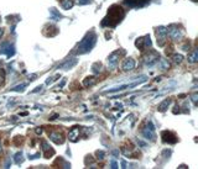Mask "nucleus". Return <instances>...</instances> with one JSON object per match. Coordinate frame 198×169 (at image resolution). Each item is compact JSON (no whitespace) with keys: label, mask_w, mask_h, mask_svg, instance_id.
Masks as SVG:
<instances>
[{"label":"nucleus","mask_w":198,"mask_h":169,"mask_svg":"<svg viewBox=\"0 0 198 169\" xmlns=\"http://www.w3.org/2000/svg\"><path fill=\"white\" fill-rule=\"evenodd\" d=\"M124 16H125V11L123 10V8L119 6V5H113L109 9V11H108L107 17L102 21V25L103 26L114 27V26H116L123 20Z\"/></svg>","instance_id":"f257e3e1"},{"label":"nucleus","mask_w":198,"mask_h":169,"mask_svg":"<svg viewBox=\"0 0 198 169\" xmlns=\"http://www.w3.org/2000/svg\"><path fill=\"white\" fill-rule=\"evenodd\" d=\"M95 42H97V35H95V32L92 31L79 42L77 52L79 54H83V53H87V52L92 51V48L95 46Z\"/></svg>","instance_id":"f03ea898"},{"label":"nucleus","mask_w":198,"mask_h":169,"mask_svg":"<svg viewBox=\"0 0 198 169\" xmlns=\"http://www.w3.org/2000/svg\"><path fill=\"white\" fill-rule=\"evenodd\" d=\"M146 77H144V78H141L140 80H138V82H135V83H130V84H124V85H120V86H114V88H112V89H108V90H105L104 93L105 94H108V93H116V91H123V90H126V89H131V88H134V86H138L140 83H143V82H146Z\"/></svg>","instance_id":"7ed1b4c3"},{"label":"nucleus","mask_w":198,"mask_h":169,"mask_svg":"<svg viewBox=\"0 0 198 169\" xmlns=\"http://www.w3.org/2000/svg\"><path fill=\"white\" fill-rule=\"evenodd\" d=\"M156 33H157V43H158V46L163 47L165 40H166V36H167V28L163 27V26H160V27H157Z\"/></svg>","instance_id":"20e7f679"},{"label":"nucleus","mask_w":198,"mask_h":169,"mask_svg":"<svg viewBox=\"0 0 198 169\" xmlns=\"http://www.w3.org/2000/svg\"><path fill=\"white\" fill-rule=\"evenodd\" d=\"M143 134H144V137L147 138V140H151L154 141L155 140V127H154V123L150 121L147 123V126L143 130Z\"/></svg>","instance_id":"39448f33"},{"label":"nucleus","mask_w":198,"mask_h":169,"mask_svg":"<svg viewBox=\"0 0 198 169\" xmlns=\"http://www.w3.org/2000/svg\"><path fill=\"white\" fill-rule=\"evenodd\" d=\"M124 3L130 8H143L150 3V0H124Z\"/></svg>","instance_id":"423d86ee"},{"label":"nucleus","mask_w":198,"mask_h":169,"mask_svg":"<svg viewBox=\"0 0 198 169\" xmlns=\"http://www.w3.org/2000/svg\"><path fill=\"white\" fill-rule=\"evenodd\" d=\"M77 63H78V59H77V58H70L68 61H66L64 63H62V64L58 67V68L64 69V71H68V69L73 68V67H74Z\"/></svg>","instance_id":"0eeeda50"},{"label":"nucleus","mask_w":198,"mask_h":169,"mask_svg":"<svg viewBox=\"0 0 198 169\" xmlns=\"http://www.w3.org/2000/svg\"><path fill=\"white\" fill-rule=\"evenodd\" d=\"M158 58H160V56H158L157 53L151 52L150 54H147V56L145 57V63H146V65L151 67V65H154V64H155L157 61H158Z\"/></svg>","instance_id":"6e6552de"},{"label":"nucleus","mask_w":198,"mask_h":169,"mask_svg":"<svg viewBox=\"0 0 198 169\" xmlns=\"http://www.w3.org/2000/svg\"><path fill=\"white\" fill-rule=\"evenodd\" d=\"M167 32H169V35L171 36V39H172V40H180V39L182 37V32H181L177 27H175V26L169 27Z\"/></svg>","instance_id":"1a4fd4ad"},{"label":"nucleus","mask_w":198,"mask_h":169,"mask_svg":"<svg viewBox=\"0 0 198 169\" xmlns=\"http://www.w3.org/2000/svg\"><path fill=\"white\" fill-rule=\"evenodd\" d=\"M172 132H170V131H163L162 133H161V136H162V140H163V142H166V143H170V145H173V143H176L177 142V138H171V136H172Z\"/></svg>","instance_id":"9d476101"},{"label":"nucleus","mask_w":198,"mask_h":169,"mask_svg":"<svg viewBox=\"0 0 198 169\" xmlns=\"http://www.w3.org/2000/svg\"><path fill=\"white\" fill-rule=\"evenodd\" d=\"M135 68V61L133 58H128L124 61L123 63V71L128 72V71H133Z\"/></svg>","instance_id":"9b49d317"},{"label":"nucleus","mask_w":198,"mask_h":169,"mask_svg":"<svg viewBox=\"0 0 198 169\" xmlns=\"http://www.w3.org/2000/svg\"><path fill=\"white\" fill-rule=\"evenodd\" d=\"M118 61H119V51H115V52H113L109 56V58H108V65L109 67H115L116 63H118Z\"/></svg>","instance_id":"f8f14e48"},{"label":"nucleus","mask_w":198,"mask_h":169,"mask_svg":"<svg viewBox=\"0 0 198 169\" xmlns=\"http://www.w3.org/2000/svg\"><path fill=\"white\" fill-rule=\"evenodd\" d=\"M50 138L51 141H53L55 143L59 145V143H63V138H62V134L61 133H57V132H52L50 134Z\"/></svg>","instance_id":"ddd939ff"},{"label":"nucleus","mask_w":198,"mask_h":169,"mask_svg":"<svg viewBox=\"0 0 198 169\" xmlns=\"http://www.w3.org/2000/svg\"><path fill=\"white\" fill-rule=\"evenodd\" d=\"M79 137V128L78 127H73L71 131H70V140L72 142H76Z\"/></svg>","instance_id":"4468645a"},{"label":"nucleus","mask_w":198,"mask_h":169,"mask_svg":"<svg viewBox=\"0 0 198 169\" xmlns=\"http://www.w3.org/2000/svg\"><path fill=\"white\" fill-rule=\"evenodd\" d=\"M50 14H51V19L55 20V21H59V20L62 19V15H61L55 8H51V9H50Z\"/></svg>","instance_id":"2eb2a0df"},{"label":"nucleus","mask_w":198,"mask_h":169,"mask_svg":"<svg viewBox=\"0 0 198 169\" xmlns=\"http://www.w3.org/2000/svg\"><path fill=\"white\" fill-rule=\"evenodd\" d=\"M170 103H171V100H170V99H166L165 101H162V103L158 105V110H160L161 112L166 111V110H167V108H169V105H170Z\"/></svg>","instance_id":"dca6fc26"},{"label":"nucleus","mask_w":198,"mask_h":169,"mask_svg":"<svg viewBox=\"0 0 198 169\" xmlns=\"http://www.w3.org/2000/svg\"><path fill=\"white\" fill-rule=\"evenodd\" d=\"M61 5H62V8H63L64 10H70V9H72V6H73V0H62Z\"/></svg>","instance_id":"f3484780"},{"label":"nucleus","mask_w":198,"mask_h":169,"mask_svg":"<svg viewBox=\"0 0 198 169\" xmlns=\"http://www.w3.org/2000/svg\"><path fill=\"white\" fill-rule=\"evenodd\" d=\"M198 61V51L194 50L191 54H188V62L189 63H196Z\"/></svg>","instance_id":"a211bd4d"},{"label":"nucleus","mask_w":198,"mask_h":169,"mask_svg":"<svg viewBox=\"0 0 198 169\" xmlns=\"http://www.w3.org/2000/svg\"><path fill=\"white\" fill-rule=\"evenodd\" d=\"M94 83H95V78H94V77H88V78L84 79L83 85H84V86H88V85H93Z\"/></svg>","instance_id":"6ab92c4d"},{"label":"nucleus","mask_w":198,"mask_h":169,"mask_svg":"<svg viewBox=\"0 0 198 169\" xmlns=\"http://www.w3.org/2000/svg\"><path fill=\"white\" fill-rule=\"evenodd\" d=\"M26 83H22V84H20V85H16L15 88H13V89H10V91H24V89L26 88Z\"/></svg>","instance_id":"aec40b11"},{"label":"nucleus","mask_w":198,"mask_h":169,"mask_svg":"<svg viewBox=\"0 0 198 169\" xmlns=\"http://www.w3.org/2000/svg\"><path fill=\"white\" fill-rule=\"evenodd\" d=\"M182 59H183V57H182L181 54H173V61H175V63H181Z\"/></svg>","instance_id":"412c9836"},{"label":"nucleus","mask_w":198,"mask_h":169,"mask_svg":"<svg viewBox=\"0 0 198 169\" xmlns=\"http://www.w3.org/2000/svg\"><path fill=\"white\" fill-rule=\"evenodd\" d=\"M21 157H22V153H21V152L15 154V162H16L17 164H20V163L22 162V158H21Z\"/></svg>","instance_id":"4be33fe9"},{"label":"nucleus","mask_w":198,"mask_h":169,"mask_svg":"<svg viewBox=\"0 0 198 169\" xmlns=\"http://www.w3.org/2000/svg\"><path fill=\"white\" fill-rule=\"evenodd\" d=\"M92 3H93V0H78V5H88Z\"/></svg>","instance_id":"5701e85b"},{"label":"nucleus","mask_w":198,"mask_h":169,"mask_svg":"<svg viewBox=\"0 0 198 169\" xmlns=\"http://www.w3.org/2000/svg\"><path fill=\"white\" fill-rule=\"evenodd\" d=\"M94 73H98L99 71H101V64L99 63H95V64H93V69H92Z\"/></svg>","instance_id":"b1692460"},{"label":"nucleus","mask_w":198,"mask_h":169,"mask_svg":"<svg viewBox=\"0 0 198 169\" xmlns=\"http://www.w3.org/2000/svg\"><path fill=\"white\" fill-rule=\"evenodd\" d=\"M161 67H162V69H167L169 68V62L165 61V59H162L161 61Z\"/></svg>","instance_id":"393cba45"},{"label":"nucleus","mask_w":198,"mask_h":169,"mask_svg":"<svg viewBox=\"0 0 198 169\" xmlns=\"http://www.w3.org/2000/svg\"><path fill=\"white\" fill-rule=\"evenodd\" d=\"M59 78V75H56V77H52V78H48L47 80H46V84H51V83H53L55 80H57Z\"/></svg>","instance_id":"a878e982"},{"label":"nucleus","mask_w":198,"mask_h":169,"mask_svg":"<svg viewBox=\"0 0 198 169\" xmlns=\"http://www.w3.org/2000/svg\"><path fill=\"white\" fill-rule=\"evenodd\" d=\"M4 80H5V73H4L3 71H2V72H0V86L3 85Z\"/></svg>","instance_id":"bb28decb"},{"label":"nucleus","mask_w":198,"mask_h":169,"mask_svg":"<svg viewBox=\"0 0 198 169\" xmlns=\"http://www.w3.org/2000/svg\"><path fill=\"white\" fill-rule=\"evenodd\" d=\"M97 156H98V159H103L104 156H105V153H104L103 151H98V152H97Z\"/></svg>","instance_id":"cd10ccee"},{"label":"nucleus","mask_w":198,"mask_h":169,"mask_svg":"<svg viewBox=\"0 0 198 169\" xmlns=\"http://www.w3.org/2000/svg\"><path fill=\"white\" fill-rule=\"evenodd\" d=\"M41 90H42V86L40 85V86H37V88H36L35 90H32L31 93H32V94H34V93H37V91H41Z\"/></svg>","instance_id":"c85d7f7f"},{"label":"nucleus","mask_w":198,"mask_h":169,"mask_svg":"<svg viewBox=\"0 0 198 169\" xmlns=\"http://www.w3.org/2000/svg\"><path fill=\"white\" fill-rule=\"evenodd\" d=\"M192 101H193L194 104H197V94H193L192 95Z\"/></svg>","instance_id":"c756f323"},{"label":"nucleus","mask_w":198,"mask_h":169,"mask_svg":"<svg viewBox=\"0 0 198 169\" xmlns=\"http://www.w3.org/2000/svg\"><path fill=\"white\" fill-rule=\"evenodd\" d=\"M64 84H66V79H63V80L61 82V84H58V88H62Z\"/></svg>","instance_id":"7c9ffc66"},{"label":"nucleus","mask_w":198,"mask_h":169,"mask_svg":"<svg viewBox=\"0 0 198 169\" xmlns=\"http://www.w3.org/2000/svg\"><path fill=\"white\" fill-rule=\"evenodd\" d=\"M112 168H114V169H115V168H118V164H116V162H114V160L112 162Z\"/></svg>","instance_id":"2f4dec72"},{"label":"nucleus","mask_w":198,"mask_h":169,"mask_svg":"<svg viewBox=\"0 0 198 169\" xmlns=\"http://www.w3.org/2000/svg\"><path fill=\"white\" fill-rule=\"evenodd\" d=\"M36 133H42V128H36Z\"/></svg>","instance_id":"473e14b6"},{"label":"nucleus","mask_w":198,"mask_h":169,"mask_svg":"<svg viewBox=\"0 0 198 169\" xmlns=\"http://www.w3.org/2000/svg\"><path fill=\"white\" fill-rule=\"evenodd\" d=\"M2 35H3V30H2V28H0V36H2Z\"/></svg>","instance_id":"72a5a7b5"},{"label":"nucleus","mask_w":198,"mask_h":169,"mask_svg":"<svg viewBox=\"0 0 198 169\" xmlns=\"http://www.w3.org/2000/svg\"><path fill=\"white\" fill-rule=\"evenodd\" d=\"M0 152H2V142H0Z\"/></svg>","instance_id":"f704fd0d"}]
</instances>
